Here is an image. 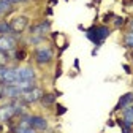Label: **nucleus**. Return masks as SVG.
I'll return each instance as SVG.
<instances>
[{
    "mask_svg": "<svg viewBox=\"0 0 133 133\" xmlns=\"http://www.w3.org/2000/svg\"><path fill=\"white\" fill-rule=\"evenodd\" d=\"M13 116H16V108L13 103L0 106V122H8Z\"/></svg>",
    "mask_w": 133,
    "mask_h": 133,
    "instance_id": "8",
    "label": "nucleus"
},
{
    "mask_svg": "<svg viewBox=\"0 0 133 133\" xmlns=\"http://www.w3.org/2000/svg\"><path fill=\"white\" fill-rule=\"evenodd\" d=\"M11 32V25L8 22H0V33H3V35H8Z\"/></svg>",
    "mask_w": 133,
    "mask_h": 133,
    "instance_id": "14",
    "label": "nucleus"
},
{
    "mask_svg": "<svg viewBox=\"0 0 133 133\" xmlns=\"http://www.w3.org/2000/svg\"><path fill=\"white\" fill-rule=\"evenodd\" d=\"M48 30H49V22L44 21V22H41V24H38L32 29V37H43Z\"/></svg>",
    "mask_w": 133,
    "mask_h": 133,
    "instance_id": "10",
    "label": "nucleus"
},
{
    "mask_svg": "<svg viewBox=\"0 0 133 133\" xmlns=\"http://www.w3.org/2000/svg\"><path fill=\"white\" fill-rule=\"evenodd\" d=\"M130 29H131V32H133V19H131V22H130Z\"/></svg>",
    "mask_w": 133,
    "mask_h": 133,
    "instance_id": "22",
    "label": "nucleus"
},
{
    "mask_svg": "<svg viewBox=\"0 0 133 133\" xmlns=\"http://www.w3.org/2000/svg\"><path fill=\"white\" fill-rule=\"evenodd\" d=\"M0 81L3 84H16L18 76H16V68H8V66H2L0 68Z\"/></svg>",
    "mask_w": 133,
    "mask_h": 133,
    "instance_id": "3",
    "label": "nucleus"
},
{
    "mask_svg": "<svg viewBox=\"0 0 133 133\" xmlns=\"http://www.w3.org/2000/svg\"><path fill=\"white\" fill-rule=\"evenodd\" d=\"M131 103H133V94L128 92V94H125V95L121 97V100H119L117 106H116V109H124L125 106H128V105H131Z\"/></svg>",
    "mask_w": 133,
    "mask_h": 133,
    "instance_id": "11",
    "label": "nucleus"
},
{
    "mask_svg": "<svg viewBox=\"0 0 133 133\" xmlns=\"http://www.w3.org/2000/svg\"><path fill=\"white\" fill-rule=\"evenodd\" d=\"M10 25H11V32L21 33V32H24V30L27 29V25H29V18H25V16H18V18H14V19L10 22Z\"/></svg>",
    "mask_w": 133,
    "mask_h": 133,
    "instance_id": "6",
    "label": "nucleus"
},
{
    "mask_svg": "<svg viewBox=\"0 0 133 133\" xmlns=\"http://www.w3.org/2000/svg\"><path fill=\"white\" fill-rule=\"evenodd\" d=\"M6 54L5 52H2V51H0V68H2V66H5L6 65Z\"/></svg>",
    "mask_w": 133,
    "mask_h": 133,
    "instance_id": "18",
    "label": "nucleus"
},
{
    "mask_svg": "<svg viewBox=\"0 0 133 133\" xmlns=\"http://www.w3.org/2000/svg\"><path fill=\"white\" fill-rule=\"evenodd\" d=\"M11 2L10 0H0V16H3V14H6L10 10H11Z\"/></svg>",
    "mask_w": 133,
    "mask_h": 133,
    "instance_id": "13",
    "label": "nucleus"
},
{
    "mask_svg": "<svg viewBox=\"0 0 133 133\" xmlns=\"http://www.w3.org/2000/svg\"><path fill=\"white\" fill-rule=\"evenodd\" d=\"M30 127L35 130H46L48 128V121L41 116H30Z\"/></svg>",
    "mask_w": 133,
    "mask_h": 133,
    "instance_id": "9",
    "label": "nucleus"
},
{
    "mask_svg": "<svg viewBox=\"0 0 133 133\" xmlns=\"http://www.w3.org/2000/svg\"><path fill=\"white\" fill-rule=\"evenodd\" d=\"M124 122L128 125H133V105H128L124 108Z\"/></svg>",
    "mask_w": 133,
    "mask_h": 133,
    "instance_id": "12",
    "label": "nucleus"
},
{
    "mask_svg": "<svg viewBox=\"0 0 133 133\" xmlns=\"http://www.w3.org/2000/svg\"><path fill=\"white\" fill-rule=\"evenodd\" d=\"M41 98H43V90L40 87H37V86L29 89V90H25L19 97V100H22L24 103H35V102H40Z\"/></svg>",
    "mask_w": 133,
    "mask_h": 133,
    "instance_id": "1",
    "label": "nucleus"
},
{
    "mask_svg": "<svg viewBox=\"0 0 133 133\" xmlns=\"http://www.w3.org/2000/svg\"><path fill=\"white\" fill-rule=\"evenodd\" d=\"M130 127H131V125H128V124L124 122V125H122V131H124V133H130Z\"/></svg>",
    "mask_w": 133,
    "mask_h": 133,
    "instance_id": "19",
    "label": "nucleus"
},
{
    "mask_svg": "<svg viewBox=\"0 0 133 133\" xmlns=\"http://www.w3.org/2000/svg\"><path fill=\"white\" fill-rule=\"evenodd\" d=\"M130 2H133V0H130Z\"/></svg>",
    "mask_w": 133,
    "mask_h": 133,
    "instance_id": "23",
    "label": "nucleus"
},
{
    "mask_svg": "<svg viewBox=\"0 0 133 133\" xmlns=\"http://www.w3.org/2000/svg\"><path fill=\"white\" fill-rule=\"evenodd\" d=\"M124 41H125V44H127V46L133 48V32L127 33V35H125V38H124Z\"/></svg>",
    "mask_w": 133,
    "mask_h": 133,
    "instance_id": "16",
    "label": "nucleus"
},
{
    "mask_svg": "<svg viewBox=\"0 0 133 133\" xmlns=\"http://www.w3.org/2000/svg\"><path fill=\"white\" fill-rule=\"evenodd\" d=\"M109 35V30L106 27H94L87 32V37L94 41V43H102L106 37Z\"/></svg>",
    "mask_w": 133,
    "mask_h": 133,
    "instance_id": "2",
    "label": "nucleus"
},
{
    "mask_svg": "<svg viewBox=\"0 0 133 133\" xmlns=\"http://www.w3.org/2000/svg\"><path fill=\"white\" fill-rule=\"evenodd\" d=\"M52 59V51L46 46H41L35 51V60L40 63V65H44V63H49Z\"/></svg>",
    "mask_w": 133,
    "mask_h": 133,
    "instance_id": "5",
    "label": "nucleus"
},
{
    "mask_svg": "<svg viewBox=\"0 0 133 133\" xmlns=\"http://www.w3.org/2000/svg\"><path fill=\"white\" fill-rule=\"evenodd\" d=\"M16 76H18L16 82H21V81H33L35 82V71L30 66H18L16 68Z\"/></svg>",
    "mask_w": 133,
    "mask_h": 133,
    "instance_id": "4",
    "label": "nucleus"
},
{
    "mask_svg": "<svg viewBox=\"0 0 133 133\" xmlns=\"http://www.w3.org/2000/svg\"><path fill=\"white\" fill-rule=\"evenodd\" d=\"M14 133H37V130L32 127H18Z\"/></svg>",
    "mask_w": 133,
    "mask_h": 133,
    "instance_id": "15",
    "label": "nucleus"
},
{
    "mask_svg": "<svg viewBox=\"0 0 133 133\" xmlns=\"http://www.w3.org/2000/svg\"><path fill=\"white\" fill-rule=\"evenodd\" d=\"M11 3H21V2H27V0H10Z\"/></svg>",
    "mask_w": 133,
    "mask_h": 133,
    "instance_id": "21",
    "label": "nucleus"
},
{
    "mask_svg": "<svg viewBox=\"0 0 133 133\" xmlns=\"http://www.w3.org/2000/svg\"><path fill=\"white\" fill-rule=\"evenodd\" d=\"M3 90H5V84H3L2 81H0V98H3V97H5V95H3Z\"/></svg>",
    "mask_w": 133,
    "mask_h": 133,
    "instance_id": "20",
    "label": "nucleus"
},
{
    "mask_svg": "<svg viewBox=\"0 0 133 133\" xmlns=\"http://www.w3.org/2000/svg\"><path fill=\"white\" fill-rule=\"evenodd\" d=\"M41 100H43V105H46V106H48V105H51V103L54 102V97H52V95H43V98H41Z\"/></svg>",
    "mask_w": 133,
    "mask_h": 133,
    "instance_id": "17",
    "label": "nucleus"
},
{
    "mask_svg": "<svg viewBox=\"0 0 133 133\" xmlns=\"http://www.w3.org/2000/svg\"><path fill=\"white\" fill-rule=\"evenodd\" d=\"M16 49V40L11 35H2L0 37V51L2 52H11Z\"/></svg>",
    "mask_w": 133,
    "mask_h": 133,
    "instance_id": "7",
    "label": "nucleus"
}]
</instances>
